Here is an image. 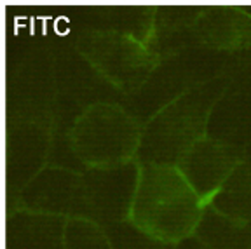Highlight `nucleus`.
<instances>
[{
	"label": "nucleus",
	"instance_id": "nucleus-1",
	"mask_svg": "<svg viewBox=\"0 0 251 249\" xmlns=\"http://www.w3.org/2000/svg\"><path fill=\"white\" fill-rule=\"evenodd\" d=\"M206 202L176 166L140 164L129 222L159 241L178 244L196 234Z\"/></svg>",
	"mask_w": 251,
	"mask_h": 249
},
{
	"label": "nucleus",
	"instance_id": "nucleus-2",
	"mask_svg": "<svg viewBox=\"0 0 251 249\" xmlns=\"http://www.w3.org/2000/svg\"><path fill=\"white\" fill-rule=\"evenodd\" d=\"M228 82L216 77L187 91L145 122L136 160L140 164L178 166L181 157L206 138L208 119Z\"/></svg>",
	"mask_w": 251,
	"mask_h": 249
},
{
	"label": "nucleus",
	"instance_id": "nucleus-3",
	"mask_svg": "<svg viewBox=\"0 0 251 249\" xmlns=\"http://www.w3.org/2000/svg\"><path fill=\"white\" fill-rule=\"evenodd\" d=\"M143 124L124 105L98 103L86 110L68 132L75 157L84 168H106L134 160Z\"/></svg>",
	"mask_w": 251,
	"mask_h": 249
},
{
	"label": "nucleus",
	"instance_id": "nucleus-4",
	"mask_svg": "<svg viewBox=\"0 0 251 249\" xmlns=\"http://www.w3.org/2000/svg\"><path fill=\"white\" fill-rule=\"evenodd\" d=\"M227 54L206 46L185 49L162 58L140 91L126 98L124 106L145 125L162 106L187 91L222 77Z\"/></svg>",
	"mask_w": 251,
	"mask_h": 249
},
{
	"label": "nucleus",
	"instance_id": "nucleus-5",
	"mask_svg": "<svg viewBox=\"0 0 251 249\" xmlns=\"http://www.w3.org/2000/svg\"><path fill=\"white\" fill-rule=\"evenodd\" d=\"M72 44L126 98L141 89L161 61L143 40L121 30L82 28Z\"/></svg>",
	"mask_w": 251,
	"mask_h": 249
},
{
	"label": "nucleus",
	"instance_id": "nucleus-6",
	"mask_svg": "<svg viewBox=\"0 0 251 249\" xmlns=\"http://www.w3.org/2000/svg\"><path fill=\"white\" fill-rule=\"evenodd\" d=\"M52 59L56 86L54 134L68 136L77 119L93 105H124V94L100 75L72 42L52 47Z\"/></svg>",
	"mask_w": 251,
	"mask_h": 249
},
{
	"label": "nucleus",
	"instance_id": "nucleus-7",
	"mask_svg": "<svg viewBox=\"0 0 251 249\" xmlns=\"http://www.w3.org/2000/svg\"><path fill=\"white\" fill-rule=\"evenodd\" d=\"M5 121H31L54 127L56 86L52 47H40L9 72Z\"/></svg>",
	"mask_w": 251,
	"mask_h": 249
},
{
	"label": "nucleus",
	"instance_id": "nucleus-8",
	"mask_svg": "<svg viewBox=\"0 0 251 249\" xmlns=\"http://www.w3.org/2000/svg\"><path fill=\"white\" fill-rule=\"evenodd\" d=\"M140 181V162L87 168L82 173L87 218L108 226L127 222Z\"/></svg>",
	"mask_w": 251,
	"mask_h": 249
},
{
	"label": "nucleus",
	"instance_id": "nucleus-9",
	"mask_svg": "<svg viewBox=\"0 0 251 249\" xmlns=\"http://www.w3.org/2000/svg\"><path fill=\"white\" fill-rule=\"evenodd\" d=\"M5 122V185L12 204L21 188L49 162L54 127L18 119Z\"/></svg>",
	"mask_w": 251,
	"mask_h": 249
},
{
	"label": "nucleus",
	"instance_id": "nucleus-10",
	"mask_svg": "<svg viewBox=\"0 0 251 249\" xmlns=\"http://www.w3.org/2000/svg\"><path fill=\"white\" fill-rule=\"evenodd\" d=\"M11 207L31 213L58 214L67 218H87L82 173L58 166H46L35 178L21 188L9 209Z\"/></svg>",
	"mask_w": 251,
	"mask_h": 249
},
{
	"label": "nucleus",
	"instance_id": "nucleus-11",
	"mask_svg": "<svg viewBox=\"0 0 251 249\" xmlns=\"http://www.w3.org/2000/svg\"><path fill=\"white\" fill-rule=\"evenodd\" d=\"M244 160V150L228 147L211 138H202L178 162L176 168L188 185L208 204L235 166Z\"/></svg>",
	"mask_w": 251,
	"mask_h": 249
},
{
	"label": "nucleus",
	"instance_id": "nucleus-12",
	"mask_svg": "<svg viewBox=\"0 0 251 249\" xmlns=\"http://www.w3.org/2000/svg\"><path fill=\"white\" fill-rule=\"evenodd\" d=\"M194 31L201 46L225 54L251 47V16L243 5L208 4Z\"/></svg>",
	"mask_w": 251,
	"mask_h": 249
},
{
	"label": "nucleus",
	"instance_id": "nucleus-13",
	"mask_svg": "<svg viewBox=\"0 0 251 249\" xmlns=\"http://www.w3.org/2000/svg\"><path fill=\"white\" fill-rule=\"evenodd\" d=\"M206 5L208 4L153 5L152 30L145 42L150 51L162 59L190 47L201 46L194 31V25L197 23Z\"/></svg>",
	"mask_w": 251,
	"mask_h": 249
},
{
	"label": "nucleus",
	"instance_id": "nucleus-14",
	"mask_svg": "<svg viewBox=\"0 0 251 249\" xmlns=\"http://www.w3.org/2000/svg\"><path fill=\"white\" fill-rule=\"evenodd\" d=\"M67 216L11 207L7 213V249H65Z\"/></svg>",
	"mask_w": 251,
	"mask_h": 249
},
{
	"label": "nucleus",
	"instance_id": "nucleus-15",
	"mask_svg": "<svg viewBox=\"0 0 251 249\" xmlns=\"http://www.w3.org/2000/svg\"><path fill=\"white\" fill-rule=\"evenodd\" d=\"M206 136L234 148L251 143V96L227 89L213 105Z\"/></svg>",
	"mask_w": 251,
	"mask_h": 249
},
{
	"label": "nucleus",
	"instance_id": "nucleus-16",
	"mask_svg": "<svg viewBox=\"0 0 251 249\" xmlns=\"http://www.w3.org/2000/svg\"><path fill=\"white\" fill-rule=\"evenodd\" d=\"M206 206L243 225H251V166L243 160Z\"/></svg>",
	"mask_w": 251,
	"mask_h": 249
},
{
	"label": "nucleus",
	"instance_id": "nucleus-17",
	"mask_svg": "<svg viewBox=\"0 0 251 249\" xmlns=\"http://www.w3.org/2000/svg\"><path fill=\"white\" fill-rule=\"evenodd\" d=\"M196 235L208 249H251V225H243L204 207Z\"/></svg>",
	"mask_w": 251,
	"mask_h": 249
},
{
	"label": "nucleus",
	"instance_id": "nucleus-18",
	"mask_svg": "<svg viewBox=\"0 0 251 249\" xmlns=\"http://www.w3.org/2000/svg\"><path fill=\"white\" fill-rule=\"evenodd\" d=\"M65 249H114L106 228L84 216H72L67 220L63 234Z\"/></svg>",
	"mask_w": 251,
	"mask_h": 249
},
{
	"label": "nucleus",
	"instance_id": "nucleus-19",
	"mask_svg": "<svg viewBox=\"0 0 251 249\" xmlns=\"http://www.w3.org/2000/svg\"><path fill=\"white\" fill-rule=\"evenodd\" d=\"M110 241L114 244V249H175L176 244L159 241L150 237L149 234L141 232L138 226L127 222L115 223V225L105 226Z\"/></svg>",
	"mask_w": 251,
	"mask_h": 249
},
{
	"label": "nucleus",
	"instance_id": "nucleus-20",
	"mask_svg": "<svg viewBox=\"0 0 251 249\" xmlns=\"http://www.w3.org/2000/svg\"><path fill=\"white\" fill-rule=\"evenodd\" d=\"M222 77L228 82L227 89L251 96V47L227 54Z\"/></svg>",
	"mask_w": 251,
	"mask_h": 249
},
{
	"label": "nucleus",
	"instance_id": "nucleus-21",
	"mask_svg": "<svg viewBox=\"0 0 251 249\" xmlns=\"http://www.w3.org/2000/svg\"><path fill=\"white\" fill-rule=\"evenodd\" d=\"M175 249H208V248H206V246H204L202 242L196 237V235H192V237H188V239H185V241L178 242Z\"/></svg>",
	"mask_w": 251,
	"mask_h": 249
},
{
	"label": "nucleus",
	"instance_id": "nucleus-22",
	"mask_svg": "<svg viewBox=\"0 0 251 249\" xmlns=\"http://www.w3.org/2000/svg\"><path fill=\"white\" fill-rule=\"evenodd\" d=\"M244 160H246V162L251 166V143L248 145L246 148H244Z\"/></svg>",
	"mask_w": 251,
	"mask_h": 249
},
{
	"label": "nucleus",
	"instance_id": "nucleus-23",
	"mask_svg": "<svg viewBox=\"0 0 251 249\" xmlns=\"http://www.w3.org/2000/svg\"><path fill=\"white\" fill-rule=\"evenodd\" d=\"M243 9H244V11L248 12V14L251 16V4H243Z\"/></svg>",
	"mask_w": 251,
	"mask_h": 249
}]
</instances>
